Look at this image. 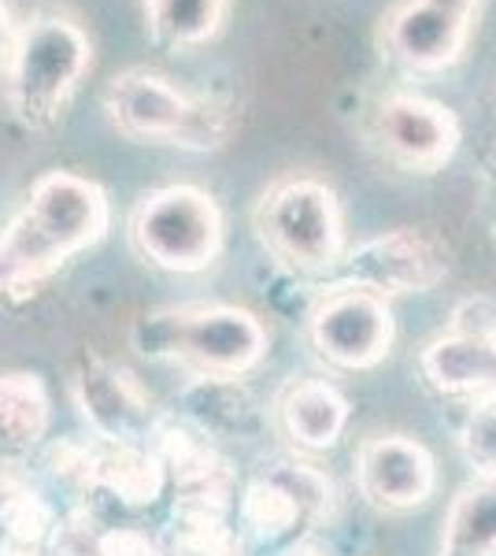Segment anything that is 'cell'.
<instances>
[{
    "label": "cell",
    "mask_w": 496,
    "mask_h": 556,
    "mask_svg": "<svg viewBox=\"0 0 496 556\" xmlns=\"http://www.w3.org/2000/svg\"><path fill=\"white\" fill-rule=\"evenodd\" d=\"M338 282L390 301L400 293H430L448 275V249L419 227H396L359 241L338 260Z\"/></svg>",
    "instance_id": "7"
},
{
    "label": "cell",
    "mask_w": 496,
    "mask_h": 556,
    "mask_svg": "<svg viewBox=\"0 0 496 556\" xmlns=\"http://www.w3.org/2000/svg\"><path fill=\"white\" fill-rule=\"evenodd\" d=\"M259 245L301 275L333 271L345 256V219L338 193L319 178H282L256 204Z\"/></svg>",
    "instance_id": "4"
},
{
    "label": "cell",
    "mask_w": 496,
    "mask_h": 556,
    "mask_svg": "<svg viewBox=\"0 0 496 556\" xmlns=\"http://www.w3.org/2000/svg\"><path fill=\"white\" fill-rule=\"evenodd\" d=\"M422 375L441 393H489L496 397V319L459 323L422 349Z\"/></svg>",
    "instance_id": "14"
},
{
    "label": "cell",
    "mask_w": 496,
    "mask_h": 556,
    "mask_svg": "<svg viewBox=\"0 0 496 556\" xmlns=\"http://www.w3.org/2000/svg\"><path fill=\"white\" fill-rule=\"evenodd\" d=\"M371 134L396 167L415 175L441 172L463 138L453 108L419 93H390L378 101Z\"/></svg>",
    "instance_id": "11"
},
{
    "label": "cell",
    "mask_w": 496,
    "mask_h": 556,
    "mask_svg": "<svg viewBox=\"0 0 496 556\" xmlns=\"http://www.w3.org/2000/svg\"><path fill=\"white\" fill-rule=\"evenodd\" d=\"M301 556H315V553H301Z\"/></svg>",
    "instance_id": "22"
},
{
    "label": "cell",
    "mask_w": 496,
    "mask_h": 556,
    "mask_svg": "<svg viewBox=\"0 0 496 556\" xmlns=\"http://www.w3.org/2000/svg\"><path fill=\"white\" fill-rule=\"evenodd\" d=\"M308 338L315 353L333 367H345V371L378 367L390 356L396 338L390 301L352 286H333L311 308Z\"/></svg>",
    "instance_id": "8"
},
{
    "label": "cell",
    "mask_w": 496,
    "mask_h": 556,
    "mask_svg": "<svg viewBox=\"0 0 496 556\" xmlns=\"http://www.w3.org/2000/svg\"><path fill=\"white\" fill-rule=\"evenodd\" d=\"M52 419L49 390L30 371H0V468L23 464Z\"/></svg>",
    "instance_id": "15"
},
{
    "label": "cell",
    "mask_w": 496,
    "mask_h": 556,
    "mask_svg": "<svg viewBox=\"0 0 496 556\" xmlns=\"http://www.w3.org/2000/svg\"><path fill=\"white\" fill-rule=\"evenodd\" d=\"M0 556H4V545H0Z\"/></svg>",
    "instance_id": "21"
},
{
    "label": "cell",
    "mask_w": 496,
    "mask_h": 556,
    "mask_svg": "<svg viewBox=\"0 0 496 556\" xmlns=\"http://www.w3.org/2000/svg\"><path fill=\"white\" fill-rule=\"evenodd\" d=\"M330 479L311 464H278L245 490L241 523L252 542L267 549H285L330 508Z\"/></svg>",
    "instance_id": "10"
},
{
    "label": "cell",
    "mask_w": 496,
    "mask_h": 556,
    "mask_svg": "<svg viewBox=\"0 0 496 556\" xmlns=\"http://www.w3.org/2000/svg\"><path fill=\"white\" fill-rule=\"evenodd\" d=\"M130 241L152 267L196 275L222 253V212L215 197L196 186H164L138 201Z\"/></svg>",
    "instance_id": "6"
},
{
    "label": "cell",
    "mask_w": 496,
    "mask_h": 556,
    "mask_svg": "<svg viewBox=\"0 0 496 556\" xmlns=\"http://www.w3.org/2000/svg\"><path fill=\"white\" fill-rule=\"evenodd\" d=\"M133 345L149 356H170L196 367L204 379H238L264 361L267 330L249 308L212 304L145 316L133 327Z\"/></svg>",
    "instance_id": "3"
},
{
    "label": "cell",
    "mask_w": 496,
    "mask_h": 556,
    "mask_svg": "<svg viewBox=\"0 0 496 556\" xmlns=\"http://www.w3.org/2000/svg\"><path fill=\"white\" fill-rule=\"evenodd\" d=\"M459 453L482 479H496V397L467 412L459 427Z\"/></svg>",
    "instance_id": "19"
},
{
    "label": "cell",
    "mask_w": 496,
    "mask_h": 556,
    "mask_svg": "<svg viewBox=\"0 0 496 556\" xmlns=\"http://www.w3.org/2000/svg\"><path fill=\"white\" fill-rule=\"evenodd\" d=\"M93 64V45L67 15H34L20 26L4 64V93L15 119L44 130L63 115Z\"/></svg>",
    "instance_id": "2"
},
{
    "label": "cell",
    "mask_w": 496,
    "mask_h": 556,
    "mask_svg": "<svg viewBox=\"0 0 496 556\" xmlns=\"http://www.w3.org/2000/svg\"><path fill=\"white\" fill-rule=\"evenodd\" d=\"M437 486L434 456L408 434H378L356 450V490L378 513H411Z\"/></svg>",
    "instance_id": "12"
},
{
    "label": "cell",
    "mask_w": 496,
    "mask_h": 556,
    "mask_svg": "<svg viewBox=\"0 0 496 556\" xmlns=\"http://www.w3.org/2000/svg\"><path fill=\"white\" fill-rule=\"evenodd\" d=\"M441 556H496V479L459 490L441 531Z\"/></svg>",
    "instance_id": "17"
},
{
    "label": "cell",
    "mask_w": 496,
    "mask_h": 556,
    "mask_svg": "<svg viewBox=\"0 0 496 556\" xmlns=\"http://www.w3.org/2000/svg\"><path fill=\"white\" fill-rule=\"evenodd\" d=\"M112 204L93 178L49 172L30 186L23 208L0 230V293L20 298L38 290L67 260L107 235Z\"/></svg>",
    "instance_id": "1"
},
{
    "label": "cell",
    "mask_w": 496,
    "mask_h": 556,
    "mask_svg": "<svg viewBox=\"0 0 496 556\" xmlns=\"http://www.w3.org/2000/svg\"><path fill=\"white\" fill-rule=\"evenodd\" d=\"M285 434L293 438L301 450H333L338 438L348 427V401L338 386L322 379H301L282 393L278 405Z\"/></svg>",
    "instance_id": "16"
},
{
    "label": "cell",
    "mask_w": 496,
    "mask_h": 556,
    "mask_svg": "<svg viewBox=\"0 0 496 556\" xmlns=\"http://www.w3.org/2000/svg\"><path fill=\"white\" fill-rule=\"evenodd\" d=\"M112 127L133 141L186 149H219L230 123L219 104L193 101L156 71H123L104 89Z\"/></svg>",
    "instance_id": "5"
},
{
    "label": "cell",
    "mask_w": 496,
    "mask_h": 556,
    "mask_svg": "<svg viewBox=\"0 0 496 556\" xmlns=\"http://www.w3.org/2000/svg\"><path fill=\"white\" fill-rule=\"evenodd\" d=\"M482 0H400L382 30L385 52L415 75L453 67L471 41Z\"/></svg>",
    "instance_id": "9"
},
{
    "label": "cell",
    "mask_w": 496,
    "mask_h": 556,
    "mask_svg": "<svg viewBox=\"0 0 496 556\" xmlns=\"http://www.w3.org/2000/svg\"><path fill=\"white\" fill-rule=\"evenodd\" d=\"M141 8H145V20L160 41L196 49L222 30L230 0H141Z\"/></svg>",
    "instance_id": "18"
},
{
    "label": "cell",
    "mask_w": 496,
    "mask_h": 556,
    "mask_svg": "<svg viewBox=\"0 0 496 556\" xmlns=\"http://www.w3.org/2000/svg\"><path fill=\"white\" fill-rule=\"evenodd\" d=\"M15 34H20V26L12 20V8H8V0H0V67L8 64V56H12Z\"/></svg>",
    "instance_id": "20"
},
{
    "label": "cell",
    "mask_w": 496,
    "mask_h": 556,
    "mask_svg": "<svg viewBox=\"0 0 496 556\" xmlns=\"http://www.w3.org/2000/svg\"><path fill=\"white\" fill-rule=\"evenodd\" d=\"M75 397L82 416L107 442L133 445L152 427V401L126 367L86 356L75 375Z\"/></svg>",
    "instance_id": "13"
}]
</instances>
